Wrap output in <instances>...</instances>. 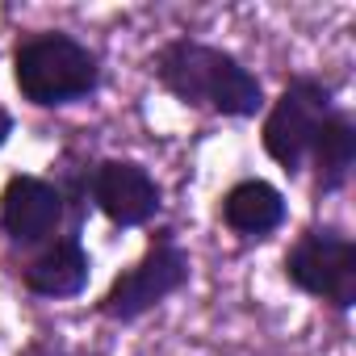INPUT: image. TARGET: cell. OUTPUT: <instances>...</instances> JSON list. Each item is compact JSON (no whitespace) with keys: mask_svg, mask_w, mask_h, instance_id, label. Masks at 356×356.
I'll return each mask as SVG.
<instances>
[{"mask_svg":"<svg viewBox=\"0 0 356 356\" xmlns=\"http://www.w3.org/2000/svg\"><path fill=\"white\" fill-rule=\"evenodd\" d=\"M155 84L185 109L218 113L231 122H252L268 109L264 80L227 47L176 34L151 55Z\"/></svg>","mask_w":356,"mask_h":356,"instance_id":"obj_1","label":"cell"},{"mask_svg":"<svg viewBox=\"0 0 356 356\" xmlns=\"http://www.w3.org/2000/svg\"><path fill=\"white\" fill-rule=\"evenodd\" d=\"M17 134V118H13V109H5L0 105V151L9 147V138Z\"/></svg>","mask_w":356,"mask_h":356,"instance_id":"obj_11","label":"cell"},{"mask_svg":"<svg viewBox=\"0 0 356 356\" xmlns=\"http://www.w3.org/2000/svg\"><path fill=\"white\" fill-rule=\"evenodd\" d=\"M306 168L314 172V193L318 197H335V193L348 189V176L356 168V118L343 105H335L318 122V134L310 143Z\"/></svg>","mask_w":356,"mask_h":356,"instance_id":"obj_10","label":"cell"},{"mask_svg":"<svg viewBox=\"0 0 356 356\" xmlns=\"http://www.w3.org/2000/svg\"><path fill=\"white\" fill-rule=\"evenodd\" d=\"M218 218H222V227L235 239L264 243L289 222V202H285V193L273 181H264V176H243V181H235L222 193Z\"/></svg>","mask_w":356,"mask_h":356,"instance_id":"obj_9","label":"cell"},{"mask_svg":"<svg viewBox=\"0 0 356 356\" xmlns=\"http://www.w3.org/2000/svg\"><path fill=\"white\" fill-rule=\"evenodd\" d=\"M339 101H335L331 80H323L314 72H293L285 80V88L260 113V147L289 181H298L306 172V155H310V143L318 134V122Z\"/></svg>","mask_w":356,"mask_h":356,"instance_id":"obj_4","label":"cell"},{"mask_svg":"<svg viewBox=\"0 0 356 356\" xmlns=\"http://www.w3.org/2000/svg\"><path fill=\"white\" fill-rule=\"evenodd\" d=\"M88 202L97 206V214L118 227V231H138L151 227L163 210V189L155 181V172L138 159H97L92 176H88Z\"/></svg>","mask_w":356,"mask_h":356,"instance_id":"obj_7","label":"cell"},{"mask_svg":"<svg viewBox=\"0 0 356 356\" xmlns=\"http://www.w3.org/2000/svg\"><path fill=\"white\" fill-rule=\"evenodd\" d=\"M13 88L34 109H67L97 97L105 72L101 55L72 30H34L22 34L9 51Z\"/></svg>","mask_w":356,"mask_h":356,"instance_id":"obj_2","label":"cell"},{"mask_svg":"<svg viewBox=\"0 0 356 356\" xmlns=\"http://www.w3.org/2000/svg\"><path fill=\"white\" fill-rule=\"evenodd\" d=\"M67 218V197L55 176L13 172L0 189V235L22 252H38L42 243L59 239Z\"/></svg>","mask_w":356,"mask_h":356,"instance_id":"obj_6","label":"cell"},{"mask_svg":"<svg viewBox=\"0 0 356 356\" xmlns=\"http://www.w3.org/2000/svg\"><path fill=\"white\" fill-rule=\"evenodd\" d=\"M189 281H193V256H189V248L176 239L172 227H159L147 239V252L109 281V289L101 293V302L92 310L105 323L130 327V323L147 318L151 310H159L168 298L189 289Z\"/></svg>","mask_w":356,"mask_h":356,"instance_id":"obj_3","label":"cell"},{"mask_svg":"<svg viewBox=\"0 0 356 356\" xmlns=\"http://www.w3.org/2000/svg\"><path fill=\"white\" fill-rule=\"evenodd\" d=\"M281 273L298 293L331 306L335 314H348L356 306V239L343 235L335 222L306 227L289 243Z\"/></svg>","mask_w":356,"mask_h":356,"instance_id":"obj_5","label":"cell"},{"mask_svg":"<svg viewBox=\"0 0 356 356\" xmlns=\"http://www.w3.org/2000/svg\"><path fill=\"white\" fill-rule=\"evenodd\" d=\"M92 281V252L84 248L80 231H63L59 239L42 243L22 264V289L42 302H76Z\"/></svg>","mask_w":356,"mask_h":356,"instance_id":"obj_8","label":"cell"}]
</instances>
